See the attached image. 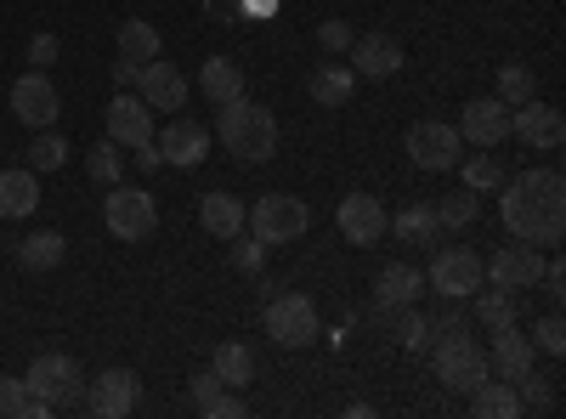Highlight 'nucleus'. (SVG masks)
<instances>
[{
    "label": "nucleus",
    "instance_id": "nucleus-32",
    "mask_svg": "<svg viewBox=\"0 0 566 419\" xmlns=\"http://www.w3.org/2000/svg\"><path fill=\"white\" fill-rule=\"evenodd\" d=\"M493 97L504 103V108H522V103H533L538 97V80H533V69L527 63H504L499 69V91Z\"/></svg>",
    "mask_w": 566,
    "mask_h": 419
},
{
    "label": "nucleus",
    "instance_id": "nucleus-31",
    "mask_svg": "<svg viewBox=\"0 0 566 419\" xmlns=\"http://www.w3.org/2000/svg\"><path fill=\"white\" fill-rule=\"evenodd\" d=\"M119 57L154 63V57H159V29H154L148 18H125V23H119Z\"/></svg>",
    "mask_w": 566,
    "mask_h": 419
},
{
    "label": "nucleus",
    "instance_id": "nucleus-42",
    "mask_svg": "<svg viewBox=\"0 0 566 419\" xmlns=\"http://www.w3.org/2000/svg\"><path fill=\"white\" fill-rule=\"evenodd\" d=\"M227 244H232V266H239V272H261L266 266V244L255 239V232H250V239L239 232V239H227Z\"/></svg>",
    "mask_w": 566,
    "mask_h": 419
},
{
    "label": "nucleus",
    "instance_id": "nucleus-8",
    "mask_svg": "<svg viewBox=\"0 0 566 419\" xmlns=\"http://www.w3.org/2000/svg\"><path fill=\"white\" fill-rule=\"evenodd\" d=\"M402 154H408L419 170H453V165L464 159V136H459L453 125H442V119H419V125H408V136H402Z\"/></svg>",
    "mask_w": 566,
    "mask_h": 419
},
{
    "label": "nucleus",
    "instance_id": "nucleus-15",
    "mask_svg": "<svg viewBox=\"0 0 566 419\" xmlns=\"http://www.w3.org/2000/svg\"><path fill=\"white\" fill-rule=\"evenodd\" d=\"M154 148L165 154V165H181V170H193L210 159V130L199 119H170L159 136H154Z\"/></svg>",
    "mask_w": 566,
    "mask_h": 419
},
{
    "label": "nucleus",
    "instance_id": "nucleus-16",
    "mask_svg": "<svg viewBox=\"0 0 566 419\" xmlns=\"http://www.w3.org/2000/svg\"><path fill=\"white\" fill-rule=\"evenodd\" d=\"M538 272H544V255H538V244H522V239L504 244V250L488 261V277H493L499 290H515V295L533 290V284H538Z\"/></svg>",
    "mask_w": 566,
    "mask_h": 419
},
{
    "label": "nucleus",
    "instance_id": "nucleus-34",
    "mask_svg": "<svg viewBox=\"0 0 566 419\" xmlns=\"http://www.w3.org/2000/svg\"><path fill=\"white\" fill-rule=\"evenodd\" d=\"M85 170H91V181H103V188H114V181L125 176V148L114 143V136H103L97 148H85Z\"/></svg>",
    "mask_w": 566,
    "mask_h": 419
},
{
    "label": "nucleus",
    "instance_id": "nucleus-23",
    "mask_svg": "<svg viewBox=\"0 0 566 419\" xmlns=\"http://www.w3.org/2000/svg\"><path fill=\"white\" fill-rule=\"evenodd\" d=\"M34 205H40V176L29 165L0 170V221H23L34 216Z\"/></svg>",
    "mask_w": 566,
    "mask_h": 419
},
{
    "label": "nucleus",
    "instance_id": "nucleus-9",
    "mask_svg": "<svg viewBox=\"0 0 566 419\" xmlns=\"http://www.w3.org/2000/svg\"><path fill=\"white\" fill-rule=\"evenodd\" d=\"M424 284H431L442 301H464V295H476L488 284V266L476 250H437L431 272H424Z\"/></svg>",
    "mask_w": 566,
    "mask_h": 419
},
{
    "label": "nucleus",
    "instance_id": "nucleus-33",
    "mask_svg": "<svg viewBox=\"0 0 566 419\" xmlns=\"http://www.w3.org/2000/svg\"><path fill=\"white\" fill-rule=\"evenodd\" d=\"M391 335L402 352H431V317L413 312V306H397L391 312Z\"/></svg>",
    "mask_w": 566,
    "mask_h": 419
},
{
    "label": "nucleus",
    "instance_id": "nucleus-7",
    "mask_svg": "<svg viewBox=\"0 0 566 419\" xmlns=\"http://www.w3.org/2000/svg\"><path fill=\"white\" fill-rule=\"evenodd\" d=\"M29 391L45 402V408H80L85 397H80V363L69 357V352H40L34 363H29Z\"/></svg>",
    "mask_w": 566,
    "mask_h": 419
},
{
    "label": "nucleus",
    "instance_id": "nucleus-39",
    "mask_svg": "<svg viewBox=\"0 0 566 419\" xmlns=\"http://www.w3.org/2000/svg\"><path fill=\"white\" fill-rule=\"evenodd\" d=\"M476 216H482V193H470V188H459V193H448V199L437 205V221L453 227V232H464Z\"/></svg>",
    "mask_w": 566,
    "mask_h": 419
},
{
    "label": "nucleus",
    "instance_id": "nucleus-14",
    "mask_svg": "<svg viewBox=\"0 0 566 419\" xmlns=\"http://www.w3.org/2000/svg\"><path fill=\"white\" fill-rule=\"evenodd\" d=\"M470 148H499L504 136H510V108L499 97H476V103H464L459 125H453Z\"/></svg>",
    "mask_w": 566,
    "mask_h": 419
},
{
    "label": "nucleus",
    "instance_id": "nucleus-4",
    "mask_svg": "<svg viewBox=\"0 0 566 419\" xmlns=\"http://www.w3.org/2000/svg\"><path fill=\"white\" fill-rule=\"evenodd\" d=\"M103 227L114 232L119 244H148L154 232H159V205H154V193L114 181L108 199H103Z\"/></svg>",
    "mask_w": 566,
    "mask_h": 419
},
{
    "label": "nucleus",
    "instance_id": "nucleus-12",
    "mask_svg": "<svg viewBox=\"0 0 566 419\" xmlns=\"http://www.w3.org/2000/svg\"><path fill=\"white\" fill-rule=\"evenodd\" d=\"M510 136H522L527 148H538V154H555L560 143H566V119H560V108H549V103H522V108H510Z\"/></svg>",
    "mask_w": 566,
    "mask_h": 419
},
{
    "label": "nucleus",
    "instance_id": "nucleus-30",
    "mask_svg": "<svg viewBox=\"0 0 566 419\" xmlns=\"http://www.w3.org/2000/svg\"><path fill=\"white\" fill-rule=\"evenodd\" d=\"M210 368H216V380H221V386L244 391V386L255 380V352H250V346H239V341H227V346H216Z\"/></svg>",
    "mask_w": 566,
    "mask_h": 419
},
{
    "label": "nucleus",
    "instance_id": "nucleus-26",
    "mask_svg": "<svg viewBox=\"0 0 566 419\" xmlns=\"http://www.w3.org/2000/svg\"><path fill=\"white\" fill-rule=\"evenodd\" d=\"M63 255H69V239L57 227H40V232H29V239L18 244V266L23 272H57Z\"/></svg>",
    "mask_w": 566,
    "mask_h": 419
},
{
    "label": "nucleus",
    "instance_id": "nucleus-24",
    "mask_svg": "<svg viewBox=\"0 0 566 419\" xmlns=\"http://www.w3.org/2000/svg\"><path fill=\"white\" fill-rule=\"evenodd\" d=\"M199 91H205L216 108L232 103V97H244V91H250L244 63H232V57H205V63H199Z\"/></svg>",
    "mask_w": 566,
    "mask_h": 419
},
{
    "label": "nucleus",
    "instance_id": "nucleus-11",
    "mask_svg": "<svg viewBox=\"0 0 566 419\" xmlns=\"http://www.w3.org/2000/svg\"><path fill=\"white\" fill-rule=\"evenodd\" d=\"M386 205L374 199V193H346L340 199V210H335V227H340V239L346 244H357V250H368V244H380L386 239Z\"/></svg>",
    "mask_w": 566,
    "mask_h": 419
},
{
    "label": "nucleus",
    "instance_id": "nucleus-44",
    "mask_svg": "<svg viewBox=\"0 0 566 419\" xmlns=\"http://www.w3.org/2000/svg\"><path fill=\"white\" fill-rule=\"evenodd\" d=\"M29 63H34V69H52V63H57V34H34V40H29Z\"/></svg>",
    "mask_w": 566,
    "mask_h": 419
},
{
    "label": "nucleus",
    "instance_id": "nucleus-27",
    "mask_svg": "<svg viewBox=\"0 0 566 419\" xmlns=\"http://www.w3.org/2000/svg\"><path fill=\"white\" fill-rule=\"evenodd\" d=\"M199 227L210 232V239H239V232H244V205L239 199H232V193H205L199 199Z\"/></svg>",
    "mask_w": 566,
    "mask_h": 419
},
{
    "label": "nucleus",
    "instance_id": "nucleus-43",
    "mask_svg": "<svg viewBox=\"0 0 566 419\" xmlns=\"http://www.w3.org/2000/svg\"><path fill=\"white\" fill-rule=\"evenodd\" d=\"M317 45L328 57H340V52H352V23H340V18H328L323 29H317Z\"/></svg>",
    "mask_w": 566,
    "mask_h": 419
},
{
    "label": "nucleus",
    "instance_id": "nucleus-40",
    "mask_svg": "<svg viewBox=\"0 0 566 419\" xmlns=\"http://www.w3.org/2000/svg\"><path fill=\"white\" fill-rule=\"evenodd\" d=\"M515 397H522V408H533V413H549L560 397H555V375H538V368H527L522 380H515Z\"/></svg>",
    "mask_w": 566,
    "mask_h": 419
},
{
    "label": "nucleus",
    "instance_id": "nucleus-36",
    "mask_svg": "<svg viewBox=\"0 0 566 419\" xmlns=\"http://www.w3.org/2000/svg\"><path fill=\"white\" fill-rule=\"evenodd\" d=\"M459 165H464V188H470V193H499V188H504V165L493 159V148L470 154V159H459Z\"/></svg>",
    "mask_w": 566,
    "mask_h": 419
},
{
    "label": "nucleus",
    "instance_id": "nucleus-28",
    "mask_svg": "<svg viewBox=\"0 0 566 419\" xmlns=\"http://www.w3.org/2000/svg\"><path fill=\"white\" fill-rule=\"evenodd\" d=\"M386 232H397L402 244H419V250H431L442 239V221H437V205H408L397 221H386Z\"/></svg>",
    "mask_w": 566,
    "mask_h": 419
},
{
    "label": "nucleus",
    "instance_id": "nucleus-38",
    "mask_svg": "<svg viewBox=\"0 0 566 419\" xmlns=\"http://www.w3.org/2000/svg\"><path fill=\"white\" fill-rule=\"evenodd\" d=\"M476 295H482L476 317L488 323V335H493V329H510V323L522 317V306H515V290H499V284H493V290H476Z\"/></svg>",
    "mask_w": 566,
    "mask_h": 419
},
{
    "label": "nucleus",
    "instance_id": "nucleus-35",
    "mask_svg": "<svg viewBox=\"0 0 566 419\" xmlns=\"http://www.w3.org/2000/svg\"><path fill=\"white\" fill-rule=\"evenodd\" d=\"M63 165H69V136H57L52 125H45L34 143H29V170L45 176V170H63Z\"/></svg>",
    "mask_w": 566,
    "mask_h": 419
},
{
    "label": "nucleus",
    "instance_id": "nucleus-18",
    "mask_svg": "<svg viewBox=\"0 0 566 419\" xmlns=\"http://www.w3.org/2000/svg\"><path fill=\"white\" fill-rule=\"evenodd\" d=\"M402 69V40L397 34H363L352 40V74L357 80H391Z\"/></svg>",
    "mask_w": 566,
    "mask_h": 419
},
{
    "label": "nucleus",
    "instance_id": "nucleus-2",
    "mask_svg": "<svg viewBox=\"0 0 566 419\" xmlns=\"http://www.w3.org/2000/svg\"><path fill=\"white\" fill-rule=\"evenodd\" d=\"M216 136H221V148L239 165H266L277 154V119H272V108L250 103V91H244V97H232V103H221Z\"/></svg>",
    "mask_w": 566,
    "mask_h": 419
},
{
    "label": "nucleus",
    "instance_id": "nucleus-1",
    "mask_svg": "<svg viewBox=\"0 0 566 419\" xmlns=\"http://www.w3.org/2000/svg\"><path fill=\"white\" fill-rule=\"evenodd\" d=\"M499 210H504V227L522 244H560L566 239V181H560V170L504 176Z\"/></svg>",
    "mask_w": 566,
    "mask_h": 419
},
{
    "label": "nucleus",
    "instance_id": "nucleus-3",
    "mask_svg": "<svg viewBox=\"0 0 566 419\" xmlns=\"http://www.w3.org/2000/svg\"><path fill=\"white\" fill-rule=\"evenodd\" d=\"M431 363H437V380L459 397H470L482 380H493V368H488V352L476 346V335H464V329H442L431 335Z\"/></svg>",
    "mask_w": 566,
    "mask_h": 419
},
{
    "label": "nucleus",
    "instance_id": "nucleus-6",
    "mask_svg": "<svg viewBox=\"0 0 566 419\" xmlns=\"http://www.w3.org/2000/svg\"><path fill=\"white\" fill-rule=\"evenodd\" d=\"M261 323H266V341L283 346V352H301V346L317 341V306H312V295H272Z\"/></svg>",
    "mask_w": 566,
    "mask_h": 419
},
{
    "label": "nucleus",
    "instance_id": "nucleus-22",
    "mask_svg": "<svg viewBox=\"0 0 566 419\" xmlns=\"http://www.w3.org/2000/svg\"><path fill=\"white\" fill-rule=\"evenodd\" d=\"M352 91H357L352 63H323V69L306 74V97H312L317 108H346V103H352Z\"/></svg>",
    "mask_w": 566,
    "mask_h": 419
},
{
    "label": "nucleus",
    "instance_id": "nucleus-37",
    "mask_svg": "<svg viewBox=\"0 0 566 419\" xmlns=\"http://www.w3.org/2000/svg\"><path fill=\"white\" fill-rule=\"evenodd\" d=\"M0 413H7V419H34V413H52V408L29 391V380L0 375Z\"/></svg>",
    "mask_w": 566,
    "mask_h": 419
},
{
    "label": "nucleus",
    "instance_id": "nucleus-13",
    "mask_svg": "<svg viewBox=\"0 0 566 419\" xmlns=\"http://www.w3.org/2000/svg\"><path fill=\"white\" fill-rule=\"evenodd\" d=\"M136 402H142V380L130 375V368H108V375H97L91 391H85V408L97 419H125Z\"/></svg>",
    "mask_w": 566,
    "mask_h": 419
},
{
    "label": "nucleus",
    "instance_id": "nucleus-47",
    "mask_svg": "<svg viewBox=\"0 0 566 419\" xmlns=\"http://www.w3.org/2000/svg\"><path fill=\"white\" fill-rule=\"evenodd\" d=\"M272 7H277V0H239L244 18H272Z\"/></svg>",
    "mask_w": 566,
    "mask_h": 419
},
{
    "label": "nucleus",
    "instance_id": "nucleus-45",
    "mask_svg": "<svg viewBox=\"0 0 566 419\" xmlns=\"http://www.w3.org/2000/svg\"><path fill=\"white\" fill-rule=\"evenodd\" d=\"M130 154H136V170H148V176H154V170H165V154H159L154 143H142V148H130Z\"/></svg>",
    "mask_w": 566,
    "mask_h": 419
},
{
    "label": "nucleus",
    "instance_id": "nucleus-41",
    "mask_svg": "<svg viewBox=\"0 0 566 419\" xmlns=\"http://www.w3.org/2000/svg\"><path fill=\"white\" fill-rule=\"evenodd\" d=\"M544 357H566V323H560V312H544L538 323H533V335H527Z\"/></svg>",
    "mask_w": 566,
    "mask_h": 419
},
{
    "label": "nucleus",
    "instance_id": "nucleus-17",
    "mask_svg": "<svg viewBox=\"0 0 566 419\" xmlns=\"http://www.w3.org/2000/svg\"><path fill=\"white\" fill-rule=\"evenodd\" d=\"M103 125H108V136H114L119 148H142V143H154V108L142 103V97H130V91H119V97L108 103Z\"/></svg>",
    "mask_w": 566,
    "mask_h": 419
},
{
    "label": "nucleus",
    "instance_id": "nucleus-10",
    "mask_svg": "<svg viewBox=\"0 0 566 419\" xmlns=\"http://www.w3.org/2000/svg\"><path fill=\"white\" fill-rule=\"evenodd\" d=\"M12 114H18L29 130L57 125V114H63V97H57V85L45 80V69H29V74L12 85Z\"/></svg>",
    "mask_w": 566,
    "mask_h": 419
},
{
    "label": "nucleus",
    "instance_id": "nucleus-19",
    "mask_svg": "<svg viewBox=\"0 0 566 419\" xmlns=\"http://www.w3.org/2000/svg\"><path fill=\"white\" fill-rule=\"evenodd\" d=\"M533 357H538V346L522 335V329H515V323H510V329H493V352H488V368H493V380H522L527 375V368H533Z\"/></svg>",
    "mask_w": 566,
    "mask_h": 419
},
{
    "label": "nucleus",
    "instance_id": "nucleus-29",
    "mask_svg": "<svg viewBox=\"0 0 566 419\" xmlns=\"http://www.w3.org/2000/svg\"><path fill=\"white\" fill-rule=\"evenodd\" d=\"M470 413H482V419H522V397H515L510 380H482L476 391H470Z\"/></svg>",
    "mask_w": 566,
    "mask_h": 419
},
{
    "label": "nucleus",
    "instance_id": "nucleus-25",
    "mask_svg": "<svg viewBox=\"0 0 566 419\" xmlns=\"http://www.w3.org/2000/svg\"><path fill=\"white\" fill-rule=\"evenodd\" d=\"M193 408H199L205 419H244V413H250L244 397H232V391L216 380V368H199V375H193Z\"/></svg>",
    "mask_w": 566,
    "mask_h": 419
},
{
    "label": "nucleus",
    "instance_id": "nucleus-5",
    "mask_svg": "<svg viewBox=\"0 0 566 419\" xmlns=\"http://www.w3.org/2000/svg\"><path fill=\"white\" fill-rule=\"evenodd\" d=\"M244 227L255 232L261 244H295L301 232L312 227V205L295 193H261L255 210H244Z\"/></svg>",
    "mask_w": 566,
    "mask_h": 419
},
{
    "label": "nucleus",
    "instance_id": "nucleus-20",
    "mask_svg": "<svg viewBox=\"0 0 566 419\" xmlns=\"http://www.w3.org/2000/svg\"><path fill=\"white\" fill-rule=\"evenodd\" d=\"M136 97L148 103V108H181L187 103V80H181V69L176 63H142V74H136Z\"/></svg>",
    "mask_w": 566,
    "mask_h": 419
},
{
    "label": "nucleus",
    "instance_id": "nucleus-46",
    "mask_svg": "<svg viewBox=\"0 0 566 419\" xmlns=\"http://www.w3.org/2000/svg\"><path fill=\"white\" fill-rule=\"evenodd\" d=\"M136 74H142V63H130V57H119V63H114V85H119V91H130V85H136Z\"/></svg>",
    "mask_w": 566,
    "mask_h": 419
},
{
    "label": "nucleus",
    "instance_id": "nucleus-21",
    "mask_svg": "<svg viewBox=\"0 0 566 419\" xmlns=\"http://www.w3.org/2000/svg\"><path fill=\"white\" fill-rule=\"evenodd\" d=\"M419 295H424V272L408 266V261H391V266H380V277H374V306L380 312L413 306Z\"/></svg>",
    "mask_w": 566,
    "mask_h": 419
}]
</instances>
